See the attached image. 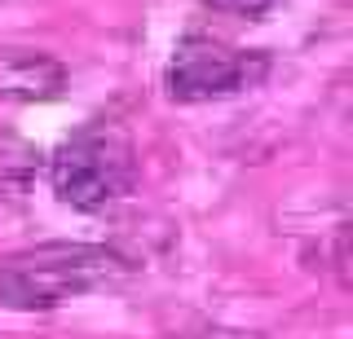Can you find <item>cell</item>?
<instances>
[{
  "mask_svg": "<svg viewBox=\"0 0 353 339\" xmlns=\"http://www.w3.org/2000/svg\"><path fill=\"white\" fill-rule=\"evenodd\" d=\"M132 260L102 243H40L0 260V304L14 313H49L93 291L128 282Z\"/></svg>",
  "mask_w": 353,
  "mask_h": 339,
  "instance_id": "1",
  "label": "cell"
},
{
  "mask_svg": "<svg viewBox=\"0 0 353 339\" xmlns=\"http://www.w3.org/2000/svg\"><path fill=\"white\" fill-rule=\"evenodd\" d=\"M137 141L115 119H93L49 155V185L75 212H102L137 185Z\"/></svg>",
  "mask_w": 353,
  "mask_h": 339,
  "instance_id": "2",
  "label": "cell"
},
{
  "mask_svg": "<svg viewBox=\"0 0 353 339\" xmlns=\"http://www.w3.org/2000/svg\"><path fill=\"white\" fill-rule=\"evenodd\" d=\"M265 71H270L265 53L239 49L221 36L190 31V36L176 40L168 67H163V89H168L172 102L199 106V102H221V97L252 89V84L265 80Z\"/></svg>",
  "mask_w": 353,
  "mask_h": 339,
  "instance_id": "3",
  "label": "cell"
},
{
  "mask_svg": "<svg viewBox=\"0 0 353 339\" xmlns=\"http://www.w3.org/2000/svg\"><path fill=\"white\" fill-rule=\"evenodd\" d=\"M66 89V67L40 49H0V97L5 102H53Z\"/></svg>",
  "mask_w": 353,
  "mask_h": 339,
  "instance_id": "4",
  "label": "cell"
},
{
  "mask_svg": "<svg viewBox=\"0 0 353 339\" xmlns=\"http://www.w3.org/2000/svg\"><path fill=\"white\" fill-rule=\"evenodd\" d=\"M212 14H225V18H248V23H261L265 14L283 5V0H203Z\"/></svg>",
  "mask_w": 353,
  "mask_h": 339,
  "instance_id": "5",
  "label": "cell"
},
{
  "mask_svg": "<svg viewBox=\"0 0 353 339\" xmlns=\"http://www.w3.org/2000/svg\"><path fill=\"white\" fill-rule=\"evenodd\" d=\"M194 339H261V335L256 331H234V326H212V331H203Z\"/></svg>",
  "mask_w": 353,
  "mask_h": 339,
  "instance_id": "6",
  "label": "cell"
}]
</instances>
